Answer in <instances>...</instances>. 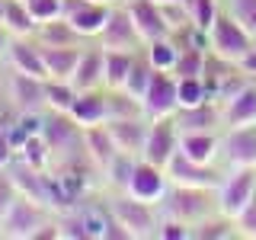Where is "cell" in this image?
Listing matches in <instances>:
<instances>
[{
    "label": "cell",
    "mask_w": 256,
    "mask_h": 240,
    "mask_svg": "<svg viewBox=\"0 0 256 240\" xmlns=\"http://www.w3.org/2000/svg\"><path fill=\"white\" fill-rule=\"evenodd\" d=\"M160 214H170L186 224H202L205 218L218 214V189H198V186H173L166 189L164 202H160Z\"/></svg>",
    "instance_id": "obj_1"
},
{
    "label": "cell",
    "mask_w": 256,
    "mask_h": 240,
    "mask_svg": "<svg viewBox=\"0 0 256 240\" xmlns=\"http://www.w3.org/2000/svg\"><path fill=\"white\" fill-rule=\"evenodd\" d=\"M109 208L116 214V221L128 230L132 240H148V237H157V228H160V205H150V202H141V198L128 196V192H116L109 198Z\"/></svg>",
    "instance_id": "obj_2"
},
{
    "label": "cell",
    "mask_w": 256,
    "mask_h": 240,
    "mask_svg": "<svg viewBox=\"0 0 256 240\" xmlns=\"http://www.w3.org/2000/svg\"><path fill=\"white\" fill-rule=\"evenodd\" d=\"M253 48H256V38L221 6L218 20H214L212 29H208V52L218 54V58H224V61L240 64L246 54L253 52Z\"/></svg>",
    "instance_id": "obj_3"
},
{
    "label": "cell",
    "mask_w": 256,
    "mask_h": 240,
    "mask_svg": "<svg viewBox=\"0 0 256 240\" xmlns=\"http://www.w3.org/2000/svg\"><path fill=\"white\" fill-rule=\"evenodd\" d=\"M48 221H54V212L45 202H36V198L22 196L20 202L13 205V212L0 221V237L10 240H32L38 228H45Z\"/></svg>",
    "instance_id": "obj_4"
},
{
    "label": "cell",
    "mask_w": 256,
    "mask_h": 240,
    "mask_svg": "<svg viewBox=\"0 0 256 240\" xmlns=\"http://www.w3.org/2000/svg\"><path fill=\"white\" fill-rule=\"evenodd\" d=\"M253 196H256V166H228L218 186V212L224 218H237Z\"/></svg>",
    "instance_id": "obj_5"
},
{
    "label": "cell",
    "mask_w": 256,
    "mask_h": 240,
    "mask_svg": "<svg viewBox=\"0 0 256 240\" xmlns=\"http://www.w3.org/2000/svg\"><path fill=\"white\" fill-rule=\"evenodd\" d=\"M96 45L106 48V52H141L144 48V42H141L138 29H134L132 13H128L125 4H112L106 26H102L100 36H96Z\"/></svg>",
    "instance_id": "obj_6"
},
{
    "label": "cell",
    "mask_w": 256,
    "mask_h": 240,
    "mask_svg": "<svg viewBox=\"0 0 256 240\" xmlns=\"http://www.w3.org/2000/svg\"><path fill=\"white\" fill-rule=\"evenodd\" d=\"M166 189H170V176H166L164 166L150 164V160L138 157L134 160V170H132V180H128L125 192L134 198H141V202H150V205H160L166 196Z\"/></svg>",
    "instance_id": "obj_7"
},
{
    "label": "cell",
    "mask_w": 256,
    "mask_h": 240,
    "mask_svg": "<svg viewBox=\"0 0 256 240\" xmlns=\"http://www.w3.org/2000/svg\"><path fill=\"white\" fill-rule=\"evenodd\" d=\"M166 176L173 186H198V189H218L224 180V170H218V164H196L186 154L176 150L173 160L166 164Z\"/></svg>",
    "instance_id": "obj_8"
},
{
    "label": "cell",
    "mask_w": 256,
    "mask_h": 240,
    "mask_svg": "<svg viewBox=\"0 0 256 240\" xmlns=\"http://www.w3.org/2000/svg\"><path fill=\"white\" fill-rule=\"evenodd\" d=\"M144 102V116L154 122V118H170L180 109V93H176V74L173 70H154L150 77L148 93L141 96Z\"/></svg>",
    "instance_id": "obj_9"
},
{
    "label": "cell",
    "mask_w": 256,
    "mask_h": 240,
    "mask_svg": "<svg viewBox=\"0 0 256 240\" xmlns=\"http://www.w3.org/2000/svg\"><path fill=\"white\" fill-rule=\"evenodd\" d=\"M6 102L20 112H45L48 109V86L45 77H32L13 70L6 80Z\"/></svg>",
    "instance_id": "obj_10"
},
{
    "label": "cell",
    "mask_w": 256,
    "mask_h": 240,
    "mask_svg": "<svg viewBox=\"0 0 256 240\" xmlns=\"http://www.w3.org/2000/svg\"><path fill=\"white\" fill-rule=\"evenodd\" d=\"M221 160L228 166H256V122L221 128Z\"/></svg>",
    "instance_id": "obj_11"
},
{
    "label": "cell",
    "mask_w": 256,
    "mask_h": 240,
    "mask_svg": "<svg viewBox=\"0 0 256 240\" xmlns=\"http://www.w3.org/2000/svg\"><path fill=\"white\" fill-rule=\"evenodd\" d=\"M180 150V128H176L173 116L170 118H154L148 128V144H144V160H150V164L164 166L173 160V154Z\"/></svg>",
    "instance_id": "obj_12"
},
{
    "label": "cell",
    "mask_w": 256,
    "mask_h": 240,
    "mask_svg": "<svg viewBox=\"0 0 256 240\" xmlns=\"http://www.w3.org/2000/svg\"><path fill=\"white\" fill-rule=\"evenodd\" d=\"M112 4H100V0H64V20L74 26L84 38H96L109 20Z\"/></svg>",
    "instance_id": "obj_13"
},
{
    "label": "cell",
    "mask_w": 256,
    "mask_h": 240,
    "mask_svg": "<svg viewBox=\"0 0 256 240\" xmlns=\"http://www.w3.org/2000/svg\"><path fill=\"white\" fill-rule=\"evenodd\" d=\"M122 4L128 6V13H132V22H134V29H138L144 45L154 42V38L173 36L170 26H166V20H164V13H160L157 0H122Z\"/></svg>",
    "instance_id": "obj_14"
},
{
    "label": "cell",
    "mask_w": 256,
    "mask_h": 240,
    "mask_svg": "<svg viewBox=\"0 0 256 240\" xmlns=\"http://www.w3.org/2000/svg\"><path fill=\"white\" fill-rule=\"evenodd\" d=\"M173 122L180 132H221L224 128V109L218 100H205L198 106L176 109Z\"/></svg>",
    "instance_id": "obj_15"
},
{
    "label": "cell",
    "mask_w": 256,
    "mask_h": 240,
    "mask_svg": "<svg viewBox=\"0 0 256 240\" xmlns=\"http://www.w3.org/2000/svg\"><path fill=\"white\" fill-rule=\"evenodd\" d=\"M112 141L122 154H132V157H141L144 154V144H148V128H150V118L148 116H138V118H109L106 122Z\"/></svg>",
    "instance_id": "obj_16"
},
{
    "label": "cell",
    "mask_w": 256,
    "mask_h": 240,
    "mask_svg": "<svg viewBox=\"0 0 256 240\" xmlns=\"http://www.w3.org/2000/svg\"><path fill=\"white\" fill-rule=\"evenodd\" d=\"M6 64L20 74H32V77H45V58H42V45H38L36 36H16L10 42V52H6Z\"/></svg>",
    "instance_id": "obj_17"
},
{
    "label": "cell",
    "mask_w": 256,
    "mask_h": 240,
    "mask_svg": "<svg viewBox=\"0 0 256 240\" xmlns=\"http://www.w3.org/2000/svg\"><path fill=\"white\" fill-rule=\"evenodd\" d=\"M70 118L77 125L90 128V125H102L109 118V106H106V86L96 90H77V100L70 102Z\"/></svg>",
    "instance_id": "obj_18"
},
{
    "label": "cell",
    "mask_w": 256,
    "mask_h": 240,
    "mask_svg": "<svg viewBox=\"0 0 256 240\" xmlns=\"http://www.w3.org/2000/svg\"><path fill=\"white\" fill-rule=\"evenodd\" d=\"M180 154H186L196 164H218L221 132H180Z\"/></svg>",
    "instance_id": "obj_19"
},
{
    "label": "cell",
    "mask_w": 256,
    "mask_h": 240,
    "mask_svg": "<svg viewBox=\"0 0 256 240\" xmlns=\"http://www.w3.org/2000/svg\"><path fill=\"white\" fill-rule=\"evenodd\" d=\"M221 109H224V128L253 125L256 122V80L244 84L230 100H224Z\"/></svg>",
    "instance_id": "obj_20"
},
{
    "label": "cell",
    "mask_w": 256,
    "mask_h": 240,
    "mask_svg": "<svg viewBox=\"0 0 256 240\" xmlns=\"http://www.w3.org/2000/svg\"><path fill=\"white\" fill-rule=\"evenodd\" d=\"M38 45H42V42H38ZM80 52H84V48H77V45H42L48 80H70V77H74Z\"/></svg>",
    "instance_id": "obj_21"
},
{
    "label": "cell",
    "mask_w": 256,
    "mask_h": 240,
    "mask_svg": "<svg viewBox=\"0 0 256 240\" xmlns=\"http://www.w3.org/2000/svg\"><path fill=\"white\" fill-rule=\"evenodd\" d=\"M84 150H86V157L93 160V166H96L100 173L109 166V160L118 154V148H116V141H112V134H109L106 122H102V125H90V128H84Z\"/></svg>",
    "instance_id": "obj_22"
},
{
    "label": "cell",
    "mask_w": 256,
    "mask_h": 240,
    "mask_svg": "<svg viewBox=\"0 0 256 240\" xmlns=\"http://www.w3.org/2000/svg\"><path fill=\"white\" fill-rule=\"evenodd\" d=\"M70 84L77 90H96V86H102V48L100 45L80 52V61H77V70L70 77Z\"/></svg>",
    "instance_id": "obj_23"
},
{
    "label": "cell",
    "mask_w": 256,
    "mask_h": 240,
    "mask_svg": "<svg viewBox=\"0 0 256 240\" xmlns=\"http://www.w3.org/2000/svg\"><path fill=\"white\" fill-rule=\"evenodd\" d=\"M134 54L138 52H106L102 48V86L106 90H122L128 70L134 64Z\"/></svg>",
    "instance_id": "obj_24"
},
{
    "label": "cell",
    "mask_w": 256,
    "mask_h": 240,
    "mask_svg": "<svg viewBox=\"0 0 256 240\" xmlns=\"http://www.w3.org/2000/svg\"><path fill=\"white\" fill-rule=\"evenodd\" d=\"M0 22L10 29L13 38L16 36H36V29H38V22H36V16L29 13L26 0H6L4 13H0Z\"/></svg>",
    "instance_id": "obj_25"
},
{
    "label": "cell",
    "mask_w": 256,
    "mask_h": 240,
    "mask_svg": "<svg viewBox=\"0 0 256 240\" xmlns=\"http://www.w3.org/2000/svg\"><path fill=\"white\" fill-rule=\"evenodd\" d=\"M36 38L42 45H77L80 48V32L70 26L64 16H58V20H48V22H38V29H36Z\"/></svg>",
    "instance_id": "obj_26"
},
{
    "label": "cell",
    "mask_w": 256,
    "mask_h": 240,
    "mask_svg": "<svg viewBox=\"0 0 256 240\" xmlns=\"http://www.w3.org/2000/svg\"><path fill=\"white\" fill-rule=\"evenodd\" d=\"M205 68H208V48L180 45V58L173 68L176 77H205Z\"/></svg>",
    "instance_id": "obj_27"
},
{
    "label": "cell",
    "mask_w": 256,
    "mask_h": 240,
    "mask_svg": "<svg viewBox=\"0 0 256 240\" xmlns=\"http://www.w3.org/2000/svg\"><path fill=\"white\" fill-rule=\"evenodd\" d=\"M154 70H157V68L150 64V58L144 54V48H141V52L134 54V64H132V70H128V80H125L122 90H128L132 96H138V100H141V96L148 93V86H150V77H154Z\"/></svg>",
    "instance_id": "obj_28"
},
{
    "label": "cell",
    "mask_w": 256,
    "mask_h": 240,
    "mask_svg": "<svg viewBox=\"0 0 256 240\" xmlns=\"http://www.w3.org/2000/svg\"><path fill=\"white\" fill-rule=\"evenodd\" d=\"M106 106H109V118H138V116H144V102L138 96H132L128 90H106Z\"/></svg>",
    "instance_id": "obj_29"
},
{
    "label": "cell",
    "mask_w": 256,
    "mask_h": 240,
    "mask_svg": "<svg viewBox=\"0 0 256 240\" xmlns=\"http://www.w3.org/2000/svg\"><path fill=\"white\" fill-rule=\"evenodd\" d=\"M144 54L150 58L157 70H173L176 68V58H180V42H176L173 36L166 38H154V42L144 45Z\"/></svg>",
    "instance_id": "obj_30"
},
{
    "label": "cell",
    "mask_w": 256,
    "mask_h": 240,
    "mask_svg": "<svg viewBox=\"0 0 256 240\" xmlns=\"http://www.w3.org/2000/svg\"><path fill=\"white\" fill-rule=\"evenodd\" d=\"M228 237H237V224L234 218H224L221 212L192 228V240H228Z\"/></svg>",
    "instance_id": "obj_31"
},
{
    "label": "cell",
    "mask_w": 256,
    "mask_h": 240,
    "mask_svg": "<svg viewBox=\"0 0 256 240\" xmlns=\"http://www.w3.org/2000/svg\"><path fill=\"white\" fill-rule=\"evenodd\" d=\"M16 154L26 160L29 166H36V170H42V173H48V170H52V164H54V154H52V148H48V141L42 138V134H32V138L16 150Z\"/></svg>",
    "instance_id": "obj_32"
},
{
    "label": "cell",
    "mask_w": 256,
    "mask_h": 240,
    "mask_svg": "<svg viewBox=\"0 0 256 240\" xmlns=\"http://www.w3.org/2000/svg\"><path fill=\"white\" fill-rule=\"evenodd\" d=\"M134 160H138V157H132V154H122V150H118V154L109 160V166L102 170V176H106V186H109V189H116V192H125L128 180H132V170H134Z\"/></svg>",
    "instance_id": "obj_33"
},
{
    "label": "cell",
    "mask_w": 256,
    "mask_h": 240,
    "mask_svg": "<svg viewBox=\"0 0 256 240\" xmlns=\"http://www.w3.org/2000/svg\"><path fill=\"white\" fill-rule=\"evenodd\" d=\"M176 93H180V109L198 106V102L212 100V96H208L205 77H176Z\"/></svg>",
    "instance_id": "obj_34"
},
{
    "label": "cell",
    "mask_w": 256,
    "mask_h": 240,
    "mask_svg": "<svg viewBox=\"0 0 256 240\" xmlns=\"http://www.w3.org/2000/svg\"><path fill=\"white\" fill-rule=\"evenodd\" d=\"M186 6H189V16H192V26L202 29V32L212 29V22L221 13V0H186Z\"/></svg>",
    "instance_id": "obj_35"
},
{
    "label": "cell",
    "mask_w": 256,
    "mask_h": 240,
    "mask_svg": "<svg viewBox=\"0 0 256 240\" xmlns=\"http://www.w3.org/2000/svg\"><path fill=\"white\" fill-rule=\"evenodd\" d=\"M45 86H48V109L68 112L70 102L77 100V86L70 80H45Z\"/></svg>",
    "instance_id": "obj_36"
},
{
    "label": "cell",
    "mask_w": 256,
    "mask_h": 240,
    "mask_svg": "<svg viewBox=\"0 0 256 240\" xmlns=\"http://www.w3.org/2000/svg\"><path fill=\"white\" fill-rule=\"evenodd\" d=\"M221 6L256 38V0H221Z\"/></svg>",
    "instance_id": "obj_37"
},
{
    "label": "cell",
    "mask_w": 256,
    "mask_h": 240,
    "mask_svg": "<svg viewBox=\"0 0 256 240\" xmlns=\"http://www.w3.org/2000/svg\"><path fill=\"white\" fill-rule=\"evenodd\" d=\"M20 198H22V192H20V186H16L13 173L10 170H0V221L13 212V205L20 202Z\"/></svg>",
    "instance_id": "obj_38"
},
{
    "label": "cell",
    "mask_w": 256,
    "mask_h": 240,
    "mask_svg": "<svg viewBox=\"0 0 256 240\" xmlns=\"http://www.w3.org/2000/svg\"><path fill=\"white\" fill-rule=\"evenodd\" d=\"M160 240H192V224L170 218V214H160V228H157Z\"/></svg>",
    "instance_id": "obj_39"
},
{
    "label": "cell",
    "mask_w": 256,
    "mask_h": 240,
    "mask_svg": "<svg viewBox=\"0 0 256 240\" xmlns=\"http://www.w3.org/2000/svg\"><path fill=\"white\" fill-rule=\"evenodd\" d=\"M29 13L36 16V22H48L64 16V0H26Z\"/></svg>",
    "instance_id": "obj_40"
},
{
    "label": "cell",
    "mask_w": 256,
    "mask_h": 240,
    "mask_svg": "<svg viewBox=\"0 0 256 240\" xmlns=\"http://www.w3.org/2000/svg\"><path fill=\"white\" fill-rule=\"evenodd\" d=\"M234 224H237V237H250V240H256V196L246 202V208L234 218Z\"/></svg>",
    "instance_id": "obj_41"
},
{
    "label": "cell",
    "mask_w": 256,
    "mask_h": 240,
    "mask_svg": "<svg viewBox=\"0 0 256 240\" xmlns=\"http://www.w3.org/2000/svg\"><path fill=\"white\" fill-rule=\"evenodd\" d=\"M13 157H16V148H13L10 134H0V170H6Z\"/></svg>",
    "instance_id": "obj_42"
},
{
    "label": "cell",
    "mask_w": 256,
    "mask_h": 240,
    "mask_svg": "<svg viewBox=\"0 0 256 240\" xmlns=\"http://www.w3.org/2000/svg\"><path fill=\"white\" fill-rule=\"evenodd\" d=\"M10 42H13V36H10V29L0 22V61H6V52H10Z\"/></svg>",
    "instance_id": "obj_43"
},
{
    "label": "cell",
    "mask_w": 256,
    "mask_h": 240,
    "mask_svg": "<svg viewBox=\"0 0 256 240\" xmlns=\"http://www.w3.org/2000/svg\"><path fill=\"white\" fill-rule=\"evenodd\" d=\"M157 4H170V0H157ZM182 4H186V0H182Z\"/></svg>",
    "instance_id": "obj_44"
},
{
    "label": "cell",
    "mask_w": 256,
    "mask_h": 240,
    "mask_svg": "<svg viewBox=\"0 0 256 240\" xmlns=\"http://www.w3.org/2000/svg\"><path fill=\"white\" fill-rule=\"evenodd\" d=\"M106 4H122V0H106Z\"/></svg>",
    "instance_id": "obj_45"
},
{
    "label": "cell",
    "mask_w": 256,
    "mask_h": 240,
    "mask_svg": "<svg viewBox=\"0 0 256 240\" xmlns=\"http://www.w3.org/2000/svg\"><path fill=\"white\" fill-rule=\"evenodd\" d=\"M4 4H6V0H0V13H4Z\"/></svg>",
    "instance_id": "obj_46"
},
{
    "label": "cell",
    "mask_w": 256,
    "mask_h": 240,
    "mask_svg": "<svg viewBox=\"0 0 256 240\" xmlns=\"http://www.w3.org/2000/svg\"><path fill=\"white\" fill-rule=\"evenodd\" d=\"M100 4H106V0H100Z\"/></svg>",
    "instance_id": "obj_47"
}]
</instances>
